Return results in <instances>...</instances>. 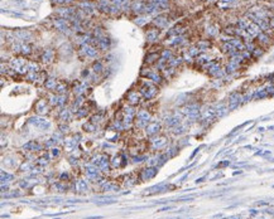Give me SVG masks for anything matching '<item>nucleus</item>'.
Listing matches in <instances>:
<instances>
[{
  "label": "nucleus",
  "mask_w": 274,
  "mask_h": 219,
  "mask_svg": "<svg viewBox=\"0 0 274 219\" xmlns=\"http://www.w3.org/2000/svg\"><path fill=\"white\" fill-rule=\"evenodd\" d=\"M36 111H37V113H39V115H44V113H47V111H48L47 101H46V100L39 101V102L37 103V106H36Z\"/></svg>",
  "instance_id": "nucleus-3"
},
{
  "label": "nucleus",
  "mask_w": 274,
  "mask_h": 219,
  "mask_svg": "<svg viewBox=\"0 0 274 219\" xmlns=\"http://www.w3.org/2000/svg\"><path fill=\"white\" fill-rule=\"evenodd\" d=\"M70 116H71V112L68 110H62V111H61V113H59V118L63 120V121H67L70 118Z\"/></svg>",
  "instance_id": "nucleus-7"
},
{
  "label": "nucleus",
  "mask_w": 274,
  "mask_h": 219,
  "mask_svg": "<svg viewBox=\"0 0 274 219\" xmlns=\"http://www.w3.org/2000/svg\"><path fill=\"white\" fill-rule=\"evenodd\" d=\"M56 91L59 93V95H63V93L67 91V88H66V86H63V84H59V86H57Z\"/></svg>",
  "instance_id": "nucleus-9"
},
{
  "label": "nucleus",
  "mask_w": 274,
  "mask_h": 219,
  "mask_svg": "<svg viewBox=\"0 0 274 219\" xmlns=\"http://www.w3.org/2000/svg\"><path fill=\"white\" fill-rule=\"evenodd\" d=\"M29 123H32V125H34V126L37 127V129H39V130H47L49 126H51V123L47 121V120H44V118H30L29 120Z\"/></svg>",
  "instance_id": "nucleus-1"
},
{
  "label": "nucleus",
  "mask_w": 274,
  "mask_h": 219,
  "mask_svg": "<svg viewBox=\"0 0 274 219\" xmlns=\"http://www.w3.org/2000/svg\"><path fill=\"white\" fill-rule=\"evenodd\" d=\"M142 92L144 93V96H145L147 98H152L153 96H156L157 89H156L154 87H152V86H147L144 89H142Z\"/></svg>",
  "instance_id": "nucleus-5"
},
{
  "label": "nucleus",
  "mask_w": 274,
  "mask_h": 219,
  "mask_svg": "<svg viewBox=\"0 0 274 219\" xmlns=\"http://www.w3.org/2000/svg\"><path fill=\"white\" fill-rule=\"evenodd\" d=\"M128 98H129V101H130L132 103H138V102H139V93L135 92V91H133V92H130L129 95H128Z\"/></svg>",
  "instance_id": "nucleus-6"
},
{
  "label": "nucleus",
  "mask_w": 274,
  "mask_h": 219,
  "mask_svg": "<svg viewBox=\"0 0 274 219\" xmlns=\"http://www.w3.org/2000/svg\"><path fill=\"white\" fill-rule=\"evenodd\" d=\"M46 86H47L49 89H56V88H57V83H56L54 79H52V78L46 83Z\"/></svg>",
  "instance_id": "nucleus-8"
},
{
  "label": "nucleus",
  "mask_w": 274,
  "mask_h": 219,
  "mask_svg": "<svg viewBox=\"0 0 274 219\" xmlns=\"http://www.w3.org/2000/svg\"><path fill=\"white\" fill-rule=\"evenodd\" d=\"M149 113L147 111H140L138 112V120H137V125L139 127H144V126H148V122H149Z\"/></svg>",
  "instance_id": "nucleus-2"
},
{
  "label": "nucleus",
  "mask_w": 274,
  "mask_h": 219,
  "mask_svg": "<svg viewBox=\"0 0 274 219\" xmlns=\"http://www.w3.org/2000/svg\"><path fill=\"white\" fill-rule=\"evenodd\" d=\"M85 129H86V130L88 129V131H92V130H94V126H92V125H90V123H88V125L86 123V125H85Z\"/></svg>",
  "instance_id": "nucleus-10"
},
{
  "label": "nucleus",
  "mask_w": 274,
  "mask_h": 219,
  "mask_svg": "<svg viewBox=\"0 0 274 219\" xmlns=\"http://www.w3.org/2000/svg\"><path fill=\"white\" fill-rule=\"evenodd\" d=\"M159 129H161V126H159L158 122H152V123H149L147 126V134L148 135H153V134L158 132Z\"/></svg>",
  "instance_id": "nucleus-4"
}]
</instances>
